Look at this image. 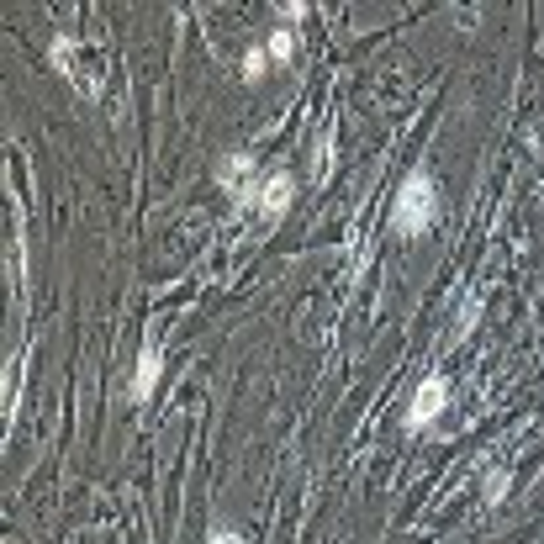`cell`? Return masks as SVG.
I'll use <instances>...</instances> for the list:
<instances>
[{"instance_id":"cell-1","label":"cell","mask_w":544,"mask_h":544,"mask_svg":"<svg viewBox=\"0 0 544 544\" xmlns=\"http://www.w3.org/2000/svg\"><path fill=\"white\" fill-rule=\"evenodd\" d=\"M53 64H59V74L80 90L85 101H101L106 96V53L96 43H80V37H59L53 43Z\"/></svg>"},{"instance_id":"cell-2","label":"cell","mask_w":544,"mask_h":544,"mask_svg":"<svg viewBox=\"0 0 544 544\" xmlns=\"http://www.w3.org/2000/svg\"><path fill=\"white\" fill-rule=\"evenodd\" d=\"M434 217H439L434 180H428V170H412L402 180V191H397V206H391V228H397L402 238H418V233L434 228Z\"/></svg>"},{"instance_id":"cell-3","label":"cell","mask_w":544,"mask_h":544,"mask_svg":"<svg viewBox=\"0 0 544 544\" xmlns=\"http://www.w3.org/2000/svg\"><path fill=\"white\" fill-rule=\"evenodd\" d=\"M254 212L259 217H270V222H280V217H286V206H291V175H265V180H259V191H254Z\"/></svg>"},{"instance_id":"cell-4","label":"cell","mask_w":544,"mask_h":544,"mask_svg":"<svg viewBox=\"0 0 544 544\" xmlns=\"http://www.w3.org/2000/svg\"><path fill=\"white\" fill-rule=\"evenodd\" d=\"M217 180L228 185V191H233L243 206H249V201H254V191H259V180H254V159H249V154H233V159H222Z\"/></svg>"},{"instance_id":"cell-5","label":"cell","mask_w":544,"mask_h":544,"mask_svg":"<svg viewBox=\"0 0 544 544\" xmlns=\"http://www.w3.org/2000/svg\"><path fill=\"white\" fill-rule=\"evenodd\" d=\"M444 402H449V386L439 381V375H428V381L418 386V397H412L407 423H412V428H423L428 418H439V412H444Z\"/></svg>"},{"instance_id":"cell-6","label":"cell","mask_w":544,"mask_h":544,"mask_svg":"<svg viewBox=\"0 0 544 544\" xmlns=\"http://www.w3.org/2000/svg\"><path fill=\"white\" fill-rule=\"evenodd\" d=\"M159 370H164V349L159 339H148L143 354H138V375H133V402H148L154 397V386H159Z\"/></svg>"},{"instance_id":"cell-7","label":"cell","mask_w":544,"mask_h":544,"mask_svg":"<svg viewBox=\"0 0 544 544\" xmlns=\"http://www.w3.org/2000/svg\"><path fill=\"white\" fill-rule=\"evenodd\" d=\"M265 53H270V59H275V64H286V59H291V32H275Z\"/></svg>"},{"instance_id":"cell-8","label":"cell","mask_w":544,"mask_h":544,"mask_svg":"<svg viewBox=\"0 0 544 544\" xmlns=\"http://www.w3.org/2000/svg\"><path fill=\"white\" fill-rule=\"evenodd\" d=\"M265 59H270V53H265V48H254L249 59H243V69H249V74H259V69H265Z\"/></svg>"},{"instance_id":"cell-9","label":"cell","mask_w":544,"mask_h":544,"mask_svg":"<svg viewBox=\"0 0 544 544\" xmlns=\"http://www.w3.org/2000/svg\"><path fill=\"white\" fill-rule=\"evenodd\" d=\"M206 544H243L233 529H212V539H206Z\"/></svg>"}]
</instances>
